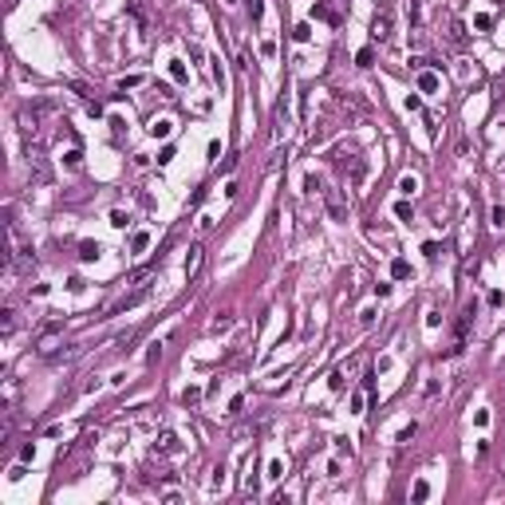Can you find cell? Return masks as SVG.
I'll return each instance as SVG.
<instances>
[{
    "label": "cell",
    "instance_id": "cell-19",
    "mask_svg": "<svg viewBox=\"0 0 505 505\" xmlns=\"http://www.w3.org/2000/svg\"><path fill=\"white\" fill-rule=\"evenodd\" d=\"M269 478H284V462H277V458L269 462Z\"/></svg>",
    "mask_w": 505,
    "mask_h": 505
},
{
    "label": "cell",
    "instance_id": "cell-8",
    "mask_svg": "<svg viewBox=\"0 0 505 505\" xmlns=\"http://www.w3.org/2000/svg\"><path fill=\"white\" fill-rule=\"evenodd\" d=\"M198 265H202V245H194L186 253V273H198Z\"/></svg>",
    "mask_w": 505,
    "mask_h": 505
},
{
    "label": "cell",
    "instance_id": "cell-21",
    "mask_svg": "<svg viewBox=\"0 0 505 505\" xmlns=\"http://www.w3.org/2000/svg\"><path fill=\"white\" fill-rule=\"evenodd\" d=\"M158 355H162V343H150V351H146V363H158Z\"/></svg>",
    "mask_w": 505,
    "mask_h": 505
},
{
    "label": "cell",
    "instance_id": "cell-15",
    "mask_svg": "<svg viewBox=\"0 0 505 505\" xmlns=\"http://www.w3.org/2000/svg\"><path fill=\"white\" fill-rule=\"evenodd\" d=\"M312 16H320V20H332V24H336V20H339V16H336V12H332V8H328V4H320V8L312 12Z\"/></svg>",
    "mask_w": 505,
    "mask_h": 505
},
{
    "label": "cell",
    "instance_id": "cell-5",
    "mask_svg": "<svg viewBox=\"0 0 505 505\" xmlns=\"http://www.w3.org/2000/svg\"><path fill=\"white\" fill-rule=\"evenodd\" d=\"M170 130H174L170 118H154V122H150V134H154V138H170Z\"/></svg>",
    "mask_w": 505,
    "mask_h": 505
},
{
    "label": "cell",
    "instance_id": "cell-13",
    "mask_svg": "<svg viewBox=\"0 0 505 505\" xmlns=\"http://www.w3.org/2000/svg\"><path fill=\"white\" fill-rule=\"evenodd\" d=\"M410 498H414V502H426V498H430V486H426V482H414V494H410Z\"/></svg>",
    "mask_w": 505,
    "mask_h": 505
},
{
    "label": "cell",
    "instance_id": "cell-16",
    "mask_svg": "<svg viewBox=\"0 0 505 505\" xmlns=\"http://www.w3.org/2000/svg\"><path fill=\"white\" fill-rule=\"evenodd\" d=\"M395 217H399V221H410V205L399 202V205H395Z\"/></svg>",
    "mask_w": 505,
    "mask_h": 505
},
{
    "label": "cell",
    "instance_id": "cell-12",
    "mask_svg": "<svg viewBox=\"0 0 505 505\" xmlns=\"http://www.w3.org/2000/svg\"><path fill=\"white\" fill-rule=\"evenodd\" d=\"M450 40H454V44H458V48H462V44H466V28H462V24H458V20H454V24H450Z\"/></svg>",
    "mask_w": 505,
    "mask_h": 505
},
{
    "label": "cell",
    "instance_id": "cell-11",
    "mask_svg": "<svg viewBox=\"0 0 505 505\" xmlns=\"http://www.w3.org/2000/svg\"><path fill=\"white\" fill-rule=\"evenodd\" d=\"M474 28H478V32H490V28H494V16H490V12L474 16Z\"/></svg>",
    "mask_w": 505,
    "mask_h": 505
},
{
    "label": "cell",
    "instance_id": "cell-20",
    "mask_svg": "<svg viewBox=\"0 0 505 505\" xmlns=\"http://www.w3.org/2000/svg\"><path fill=\"white\" fill-rule=\"evenodd\" d=\"M304 190H308V194H316V190H320V178H316V174H308V178H304Z\"/></svg>",
    "mask_w": 505,
    "mask_h": 505
},
{
    "label": "cell",
    "instance_id": "cell-2",
    "mask_svg": "<svg viewBox=\"0 0 505 505\" xmlns=\"http://www.w3.org/2000/svg\"><path fill=\"white\" fill-rule=\"evenodd\" d=\"M371 36H375V40H379V44H383V40H387V36H391V16H387V12H383V16H379V20H375V28H371Z\"/></svg>",
    "mask_w": 505,
    "mask_h": 505
},
{
    "label": "cell",
    "instance_id": "cell-23",
    "mask_svg": "<svg viewBox=\"0 0 505 505\" xmlns=\"http://www.w3.org/2000/svg\"><path fill=\"white\" fill-rule=\"evenodd\" d=\"M406 111H422V99L418 95H406Z\"/></svg>",
    "mask_w": 505,
    "mask_h": 505
},
{
    "label": "cell",
    "instance_id": "cell-3",
    "mask_svg": "<svg viewBox=\"0 0 505 505\" xmlns=\"http://www.w3.org/2000/svg\"><path fill=\"white\" fill-rule=\"evenodd\" d=\"M170 79H174V83H190V71H186L182 59H170Z\"/></svg>",
    "mask_w": 505,
    "mask_h": 505
},
{
    "label": "cell",
    "instance_id": "cell-6",
    "mask_svg": "<svg viewBox=\"0 0 505 505\" xmlns=\"http://www.w3.org/2000/svg\"><path fill=\"white\" fill-rule=\"evenodd\" d=\"M418 87H422L426 95H434V91H438V75H434V71H422V75H418Z\"/></svg>",
    "mask_w": 505,
    "mask_h": 505
},
{
    "label": "cell",
    "instance_id": "cell-14",
    "mask_svg": "<svg viewBox=\"0 0 505 505\" xmlns=\"http://www.w3.org/2000/svg\"><path fill=\"white\" fill-rule=\"evenodd\" d=\"M111 225H114V229H126V225H130V217H126L122 209H114V213H111Z\"/></svg>",
    "mask_w": 505,
    "mask_h": 505
},
{
    "label": "cell",
    "instance_id": "cell-18",
    "mask_svg": "<svg viewBox=\"0 0 505 505\" xmlns=\"http://www.w3.org/2000/svg\"><path fill=\"white\" fill-rule=\"evenodd\" d=\"M371 56H375V52H371V48H363V52L355 56V63H359V67H371Z\"/></svg>",
    "mask_w": 505,
    "mask_h": 505
},
{
    "label": "cell",
    "instance_id": "cell-17",
    "mask_svg": "<svg viewBox=\"0 0 505 505\" xmlns=\"http://www.w3.org/2000/svg\"><path fill=\"white\" fill-rule=\"evenodd\" d=\"M502 300H505V296H502V288H494V292L486 296V304H490V308H502Z\"/></svg>",
    "mask_w": 505,
    "mask_h": 505
},
{
    "label": "cell",
    "instance_id": "cell-4",
    "mask_svg": "<svg viewBox=\"0 0 505 505\" xmlns=\"http://www.w3.org/2000/svg\"><path fill=\"white\" fill-rule=\"evenodd\" d=\"M414 190H418V178H414V174H403V178H399V194H403V198H414Z\"/></svg>",
    "mask_w": 505,
    "mask_h": 505
},
{
    "label": "cell",
    "instance_id": "cell-7",
    "mask_svg": "<svg viewBox=\"0 0 505 505\" xmlns=\"http://www.w3.org/2000/svg\"><path fill=\"white\" fill-rule=\"evenodd\" d=\"M99 253H103V249H99V241H83V245H79V257H83V261H95Z\"/></svg>",
    "mask_w": 505,
    "mask_h": 505
},
{
    "label": "cell",
    "instance_id": "cell-22",
    "mask_svg": "<svg viewBox=\"0 0 505 505\" xmlns=\"http://www.w3.org/2000/svg\"><path fill=\"white\" fill-rule=\"evenodd\" d=\"M490 217H494V225H505V205H494V213H490Z\"/></svg>",
    "mask_w": 505,
    "mask_h": 505
},
{
    "label": "cell",
    "instance_id": "cell-9",
    "mask_svg": "<svg viewBox=\"0 0 505 505\" xmlns=\"http://www.w3.org/2000/svg\"><path fill=\"white\" fill-rule=\"evenodd\" d=\"M391 277H395V281H406V277H410V265H406L403 257H399V261H391Z\"/></svg>",
    "mask_w": 505,
    "mask_h": 505
},
{
    "label": "cell",
    "instance_id": "cell-24",
    "mask_svg": "<svg viewBox=\"0 0 505 505\" xmlns=\"http://www.w3.org/2000/svg\"><path fill=\"white\" fill-rule=\"evenodd\" d=\"M249 8H253V20H261V16H265V4H261V0H249Z\"/></svg>",
    "mask_w": 505,
    "mask_h": 505
},
{
    "label": "cell",
    "instance_id": "cell-10",
    "mask_svg": "<svg viewBox=\"0 0 505 505\" xmlns=\"http://www.w3.org/2000/svg\"><path fill=\"white\" fill-rule=\"evenodd\" d=\"M292 36H296V44H308V40H312V24H308V20H304V24H296V28H292Z\"/></svg>",
    "mask_w": 505,
    "mask_h": 505
},
{
    "label": "cell",
    "instance_id": "cell-1",
    "mask_svg": "<svg viewBox=\"0 0 505 505\" xmlns=\"http://www.w3.org/2000/svg\"><path fill=\"white\" fill-rule=\"evenodd\" d=\"M324 202H328V213H332L336 221H347V205H343L339 190H324Z\"/></svg>",
    "mask_w": 505,
    "mask_h": 505
},
{
    "label": "cell",
    "instance_id": "cell-25",
    "mask_svg": "<svg viewBox=\"0 0 505 505\" xmlns=\"http://www.w3.org/2000/svg\"><path fill=\"white\" fill-rule=\"evenodd\" d=\"M351 410H355V414L363 410V391H355V395H351Z\"/></svg>",
    "mask_w": 505,
    "mask_h": 505
}]
</instances>
